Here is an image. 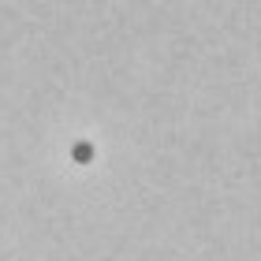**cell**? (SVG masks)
<instances>
[{
    "mask_svg": "<svg viewBox=\"0 0 261 261\" xmlns=\"http://www.w3.org/2000/svg\"><path fill=\"white\" fill-rule=\"evenodd\" d=\"M71 157H75L79 164H90L93 161V146L90 142H75V146H71Z\"/></svg>",
    "mask_w": 261,
    "mask_h": 261,
    "instance_id": "6da1fadb",
    "label": "cell"
}]
</instances>
